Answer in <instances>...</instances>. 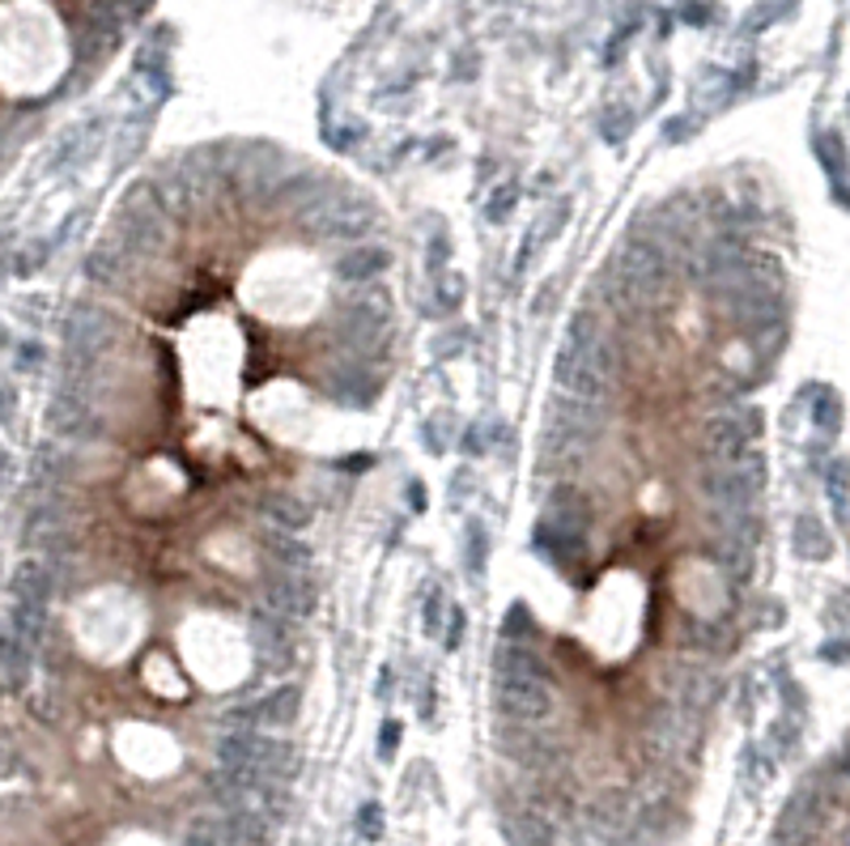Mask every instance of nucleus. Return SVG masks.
<instances>
[{"label":"nucleus","instance_id":"nucleus-1","mask_svg":"<svg viewBox=\"0 0 850 846\" xmlns=\"http://www.w3.org/2000/svg\"><path fill=\"white\" fill-rule=\"evenodd\" d=\"M493 694H497V711L515 723H544L553 714V689H549V672L544 660L528 642H502L497 651V672H493Z\"/></svg>","mask_w":850,"mask_h":846},{"label":"nucleus","instance_id":"nucleus-2","mask_svg":"<svg viewBox=\"0 0 850 846\" xmlns=\"http://www.w3.org/2000/svg\"><path fill=\"white\" fill-rule=\"evenodd\" d=\"M294 711H298V694H294V689H285V694L269 698L264 719H269V723H290V719H294Z\"/></svg>","mask_w":850,"mask_h":846},{"label":"nucleus","instance_id":"nucleus-5","mask_svg":"<svg viewBox=\"0 0 850 846\" xmlns=\"http://www.w3.org/2000/svg\"><path fill=\"white\" fill-rule=\"evenodd\" d=\"M183 846H213V843H209V838H205V834L192 825V834H187V843H183Z\"/></svg>","mask_w":850,"mask_h":846},{"label":"nucleus","instance_id":"nucleus-4","mask_svg":"<svg viewBox=\"0 0 850 846\" xmlns=\"http://www.w3.org/2000/svg\"><path fill=\"white\" fill-rule=\"evenodd\" d=\"M834 846H850V817L838 825V838H834Z\"/></svg>","mask_w":850,"mask_h":846},{"label":"nucleus","instance_id":"nucleus-3","mask_svg":"<svg viewBox=\"0 0 850 846\" xmlns=\"http://www.w3.org/2000/svg\"><path fill=\"white\" fill-rule=\"evenodd\" d=\"M361 834H366V838L379 834V808H366V812H361Z\"/></svg>","mask_w":850,"mask_h":846}]
</instances>
